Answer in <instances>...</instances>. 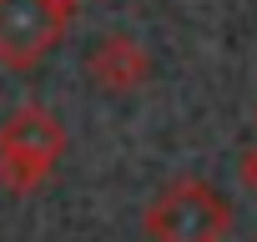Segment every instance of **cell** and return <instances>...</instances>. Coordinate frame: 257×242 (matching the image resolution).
<instances>
[{
	"mask_svg": "<svg viewBox=\"0 0 257 242\" xmlns=\"http://www.w3.org/2000/svg\"><path fill=\"white\" fill-rule=\"evenodd\" d=\"M61 152H66V127L56 111L26 101L0 121V182L11 192H21V197L41 192L51 182Z\"/></svg>",
	"mask_w": 257,
	"mask_h": 242,
	"instance_id": "obj_1",
	"label": "cell"
},
{
	"mask_svg": "<svg viewBox=\"0 0 257 242\" xmlns=\"http://www.w3.org/2000/svg\"><path fill=\"white\" fill-rule=\"evenodd\" d=\"M86 0H0V66L36 71L71 31Z\"/></svg>",
	"mask_w": 257,
	"mask_h": 242,
	"instance_id": "obj_2",
	"label": "cell"
},
{
	"mask_svg": "<svg viewBox=\"0 0 257 242\" xmlns=\"http://www.w3.org/2000/svg\"><path fill=\"white\" fill-rule=\"evenodd\" d=\"M232 222V207L207 187V182H172L162 197H152L142 227L152 242H222Z\"/></svg>",
	"mask_w": 257,
	"mask_h": 242,
	"instance_id": "obj_3",
	"label": "cell"
},
{
	"mask_svg": "<svg viewBox=\"0 0 257 242\" xmlns=\"http://www.w3.org/2000/svg\"><path fill=\"white\" fill-rule=\"evenodd\" d=\"M86 81L106 96H137L147 81H152V56L137 36H101L91 51H86Z\"/></svg>",
	"mask_w": 257,
	"mask_h": 242,
	"instance_id": "obj_4",
	"label": "cell"
},
{
	"mask_svg": "<svg viewBox=\"0 0 257 242\" xmlns=\"http://www.w3.org/2000/svg\"><path fill=\"white\" fill-rule=\"evenodd\" d=\"M242 182H247V187L257 192V142H252V147L242 152Z\"/></svg>",
	"mask_w": 257,
	"mask_h": 242,
	"instance_id": "obj_5",
	"label": "cell"
}]
</instances>
